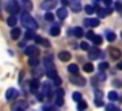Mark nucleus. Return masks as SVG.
I'll list each match as a JSON object with an SVG mask.
<instances>
[{"label":"nucleus","instance_id":"a878e982","mask_svg":"<svg viewBox=\"0 0 122 111\" xmlns=\"http://www.w3.org/2000/svg\"><path fill=\"white\" fill-rule=\"evenodd\" d=\"M28 63H30V66H33V68H36V66L39 65V59H37V57H31V59L28 60Z\"/></svg>","mask_w":122,"mask_h":111},{"label":"nucleus","instance_id":"f3484780","mask_svg":"<svg viewBox=\"0 0 122 111\" xmlns=\"http://www.w3.org/2000/svg\"><path fill=\"white\" fill-rule=\"evenodd\" d=\"M66 15H68V11H66L65 8H59L57 9V17H59L60 20H65Z\"/></svg>","mask_w":122,"mask_h":111},{"label":"nucleus","instance_id":"20e7f679","mask_svg":"<svg viewBox=\"0 0 122 111\" xmlns=\"http://www.w3.org/2000/svg\"><path fill=\"white\" fill-rule=\"evenodd\" d=\"M40 82H39V79H31V82H30V91L31 93H34V94H37L40 91Z\"/></svg>","mask_w":122,"mask_h":111},{"label":"nucleus","instance_id":"393cba45","mask_svg":"<svg viewBox=\"0 0 122 111\" xmlns=\"http://www.w3.org/2000/svg\"><path fill=\"white\" fill-rule=\"evenodd\" d=\"M73 33H74L76 37H82V36H83V29H82L81 26H76L74 29H73Z\"/></svg>","mask_w":122,"mask_h":111},{"label":"nucleus","instance_id":"ea45409f","mask_svg":"<svg viewBox=\"0 0 122 111\" xmlns=\"http://www.w3.org/2000/svg\"><path fill=\"white\" fill-rule=\"evenodd\" d=\"M85 36H86V39H88V40H93V39H94V36H96V34L93 33V31H88V33H86Z\"/></svg>","mask_w":122,"mask_h":111},{"label":"nucleus","instance_id":"c756f323","mask_svg":"<svg viewBox=\"0 0 122 111\" xmlns=\"http://www.w3.org/2000/svg\"><path fill=\"white\" fill-rule=\"evenodd\" d=\"M36 34H34V31H25V39H36Z\"/></svg>","mask_w":122,"mask_h":111},{"label":"nucleus","instance_id":"aec40b11","mask_svg":"<svg viewBox=\"0 0 122 111\" xmlns=\"http://www.w3.org/2000/svg\"><path fill=\"white\" fill-rule=\"evenodd\" d=\"M108 99H110V102L113 103V102H116V100H119V96H117L116 91H110V93H108Z\"/></svg>","mask_w":122,"mask_h":111},{"label":"nucleus","instance_id":"dca6fc26","mask_svg":"<svg viewBox=\"0 0 122 111\" xmlns=\"http://www.w3.org/2000/svg\"><path fill=\"white\" fill-rule=\"evenodd\" d=\"M36 43H37V45L45 46V48H50V42H48L46 39H42L40 36H37V37H36Z\"/></svg>","mask_w":122,"mask_h":111},{"label":"nucleus","instance_id":"79ce46f5","mask_svg":"<svg viewBox=\"0 0 122 111\" xmlns=\"http://www.w3.org/2000/svg\"><path fill=\"white\" fill-rule=\"evenodd\" d=\"M23 6H25V9H31V2H23Z\"/></svg>","mask_w":122,"mask_h":111},{"label":"nucleus","instance_id":"bb28decb","mask_svg":"<svg viewBox=\"0 0 122 111\" xmlns=\"http://www.w3.org/2000/svg\"><path fill=\"white\" fill-rule=\"evenodd\" d=\"M102 42H104V37H102V36H94V39H93V43H94L96 46H99Z\"/></svg>","mask_w":122,"mask_h":111},{"label":"nucleus","instance_id":"37998d69","mask_svg":"<svg viewBox=\"0 0 122 111\" xmlns=\"http://www.w3.org/2000/svg\"><path fill=\"white\" fill-rule=\"evenodd\" d=\"M60 5H62V8H65V6H68L70 3L66 2V0H62V2H60Z\"/></svg>","mask_w":122,"mask_h":111},{"label":"nucleus","instance_id":"c03bdc74","mask_svg":"<svg viewBox=\"0 0 122 111\" xmlns=\"http://www.w3.org/2000/svg\"><path fill=\"white\" fill-rule=\"evenodd\" d=\"M104 5L107 6V8H110V6H111V2H110V0H104Z\"/></svg>","mask_w":122,"mask_h":111},{"label":"nucleus","instance_id":"cd10ccee","mask_svg":"<svg viewBox=\"0 0 122 111\" xmlns=\"http://www.w3.org/2000/svg\"><path fill=\"white\" fill-rule=\"evenodd\" d=\"M63 105V97H54V106H62Z\"/></svg>","mask_w":122,"mask_h":111},{"label":"nucleus","instance_id":"c9c22d12","mask_svg":"<svg viewBox=\"0 0 122 111\" xmlns=\"http://www.w3.org/2000/svg\"><path fill=\"white\" fill-rule=\"evenodd\" d=\"M54 96H56V97H63V96H65V91H63L62 88H57V90H56V94H54Z\"/></svg>","mask_w":122,"mask_h":111},{"label":"nucleus","instance_id":"4468645a","mask_svg":"<svg viewBox=\"0 0 122 111\" xmlns=\"http://www.w3.org/2000/svg\"><path fill=\"white\" fill-rule=\"evenodd\" d=\"M59 59L62 60V62H70V60H71V54H70L68 51H60L59 53Z\"/></svg>","mask_w":122,"mask_h":111},{"label":"nucleus","instance_id":"f257e3e1","mask_svg":"<svg viewBox=\"0 0 122 111\" xmlns=\"http://www.w3.org/2000/svg\"><path fill=\"white\" fill-rule=\"evenodd\" d=\"M45 71H46V76L50 79H53V80H56L57 79V71H56V66H54L53 63V56L51 54H45Z\"/></svg>","mask_w":122,"mask_h":111},{"label":"nucleus","instance_id":"72a5a7b5","mask_svg":"<svg viewBox=\"0 0 122 111\" xmlns=\"http://www.w3.org/2000/svg\"><path fill=\"white\" fill-rule=\"evenodd\" d=\"M42 111H57V108H56L54 105H43Z\"/></svg>","mask_w":122,"mask_h":111},{"label":"nucleus","instance_id":"f704fd0d","mask_svg":"<svg viewBox=\"0 0 122 111\" xmlns=\"http://www.w3.org/2000/svg\"><path fill=\"white\" fill-rule=\"evenodd\" d=\"M114 39H116V34L111 33V31H108V33H107V40H108V42H113Z\"/></svg>","mask_w":122,"mask_h":111},{"label":"nucleus","instance_id":"0eeeda50","mask_svg":"<svg viewBox=\"0 0 122 111\" xmlns=\"http://www.w3.org/2000/svg\"><path fill=\"white\" fill-rule=\"evenodd\" d=\"M83 25H85L86 28H94L99 25V19H91V17H86L85 20H83Z\"/></svg>","mask_w":122,"mask_h":111},{"label":"nucleus","instance_id":"58836bf2","mask_svg":"<svg viewBox=\"0 0 122 111\" xmlns=\"http://www.w3.org/2000/svg\"><path fill=\"white\" fill-rule=\"evenodd\" d=\"M113 8L116 9V11H122V3L121 2H114L113 3Z\"/></svg>","mask_w":122,"mask_h":111},{"label":"nucleus","instance_id":"a19ab883","mask_svg":"<svg viewBox=\"0 0 122 111\" xmlns=\"http://www.w3.org/2000/svg\"><path fill=\"white\" fill-rule=\"evenodd\" d=\"M105 77H107V76H105V72L99 71V76H97V79H99V80H105Z\"/></svg>","mask_w":122,"mask_h":111},{"label":"nucleus","instance_id":"f8f14e48","mask_svg":"<svg viewBox=\"0 0 122 111\" xmlns=\"http://www.w3.org/2000/svg\"><path fill=\"white\" fill-rule=\"evenodd\" d=\"M50 34H51V36H59V34H60V25L59 23H53V25H51Z\"/></svg>","mask_w":122,"mask_h":111},{"label":"nucleus","instance_id":"c85d7f7f","mask_svg":"<svg viewBox=\"0 0 122 111\" xmlns=\"http://www.w3.org/2000/svg\"><path fill=\"white\" fill-rule=\"evenodd\" d=\"M70 5H71V9H73V11H79V9L82 8V5L79 2H71Z\"/></svg>","mask_w":122,"mask_h":111},{"label":"nucleus","instance_id":"a18cd8bd","mask_svg":"<svg viewBox=\"0 0 122 111\" xmlns=\"http://www.w3.org/2000/svg\"><path fill=\"white\" fill-rule=\"evenodd\" d=\"M113 83H114V85H116V87H121V85H122V82H121V80H114V82H113Z\"/></svg>","mask_w":122,"mask_h":111},{"label":"nucleus","instance_id":"e433bc0d","mask_svg":"<svg viewBox=\"0 0 122 111\" xmlns=\"http://www.w3.org/2000/svg\"><path fill=\"white\" fill-rule=\"evenodd\" d=\"M107 68H108V63L107 62H101V63H99V71L104 72V69H107Z\"/></svg>","mask_w":122,"mask_h":111},{"label":"nucleus","instance_id":"f03ea898","mask_svg":"<svg viewBox=\"0 0 122 111\" xmlns=\"http://www.w3.org/2000/svg\"><path fill=\"white\" fill-rule=\"evenodd\" d=\"M20 23L23 25L25 28H26L28 31H34L37 28V22L34 20L33 17H31L30 12H23V14L20 15Z\"/></svg>","mask_w":122,"mask_h":111},{"label":"nucleus","instance_id":"9d476101","mask_svg":"<svg viewBox=\"0 0 122 111\" xmlns=\"http://www.w3.org/2000/svg\"><path fill=\"white\" fill-rule=\"evenodd\" d=\"M17 96H19V91L15 90V88H9V90L6 91V100H12Z\"/></svg>","mask_w":122,"mask_h":111},{"label":"nucleus","instance_id":"7c9ffc66","mask_svg":"<svg viewBox=\"0 0 122 111\" xmlns=\"http://www.w3.org/2000/svg\"><path fill=\"white\" fill-rule=\"evenodd\" d=\"M45 20H48V22H53V20H54V14H53L51 11L45 12Z\"/></svg>","mask_w":122,"mask_h":111},{"label":"nucleus","instance_id":"b1692460","mask_svg":"<svg viewBox=\"0 0 122 111\" xmlns=\"http://www.w3.org/2000/svg\"><path fill=\"white\" fill-rule=\"evenodd\" d=\"M73 100H74V102H77V103H81L82 102V94L77 93V91H74V93H73Z\"/></svg>","mask_w":122,"mask_h":111},{"label":"nucleus","instance_id":"49530a36","mask_svg":"<svg viewBox=\"0 0 122 111\" xmlns=\"http://www.w3.org/2000/svg\"><path fill=\"white\" fill-rule=\"evenodd\" d=\"M117 69H122V60H119V63H117Z\"/></svg>","mask_w":122,"mask_h":111},{"label":"nucleus","instance_id":"1a4fd4ad","mask_svg":"<svg viewBox=\"0 0 122 111\" xmlns=\"http://www.w3.org/2000/svg\"><path fill=\"white\" fill-rule=\"evenodd\" d=\"M56 5H57V3L53 2V0H46V2H42V3H40V8H42V9H48V11H51V9H53Z\"/></svg>","mask_w":122,"mask_h":111},{"label":"nucleus","instance_id":"a211bd4d","mask_svg":"<svg viewBox=\"0 0 122 111\" xmlns=\"http://www.w3.org/2000/svg\"><path fill=\"white\" fill-rule=\"evenodd\" d=\"M121 49L119 48H110V56L113 57V59H121Z\"/></svg>","mask_w":122,"mask_h":111},{"label":"nucleus","instance_id":"ddd939ff","mask_svg":"<svg viewBox=\"0 0 122 111\" xmlns=\"http://www.w3.org/2000/svg\"><path fill=\"white\" fill-rule=\"evenodd\" d=\"M28 108V102L26 100H17L15 102V108H12V110H23V111H26Z\"/></svg>","mask_w":122,"mask_h":111},{"label":"nucleus","instance_id":"39448f33","mask_svg":"<svg viewBox=\"0 0 122 111\" xmlns=\"http://www.w3.org/2000/svg\"><path fill=\"white\" fill-rule=\"evenodd\" d=\"M25 54H26L28 57H36L37 54H39V48H37L36 45H30V46H26V49H25Z\"/></svg>","mask_w":122,"mask_h":111},{"label":"nucleus","instance_id":"09e8293b","mask_svg":"<svg viewBox=\"0 0 122 111\" xmlns=\"http://www.w3.org/2000/svg\"><path fill=\"white\" fill-rule=\"evenodd\" d=\"M121 37H122V33H121Z\"/></svg>","mask_w":122,"mask_h":111},{"label":"nucleus","instance_id":"de8ad7c7","mask_svg":"<svg viewBox=\"0 0 122 111\" xmlns=\"http://www.w3.org/2000/svg\"><path fill=\"white\" fill-rule=\"evenodd\" d=\"M12 111H23V110H12Z\"/></svg>","mask_w":122,"mask_h":111},{"label":"nucleus","instance_id":"5701e85b","mask_svg":"<svg viewBox=\"0 0 122 111\" xmlns=\"http://www.w3.org/2000/svg\"><path fill=\"white\" fill-rule=\"evenodd\" d=\"M105 111H121V110L114 103H108V105H105Z\"/></svg>","mask_w":122,"mask_h":111},{"label":"nucleus","instance_id":"9b49d317","mask_svg":"<svg viewBox=\"0 0 122 111\" xmlns=\"http://www.w3.org/2000/svg\"><path fill=\"white\" fill-rule=\"evenodd\" d=\"M20 36H22V29L20 28H12L11 29V39L12 40H17V39H20Z\"/></svg>","mask_w":122,"mask_h":111},{"label":"nucleus","instance_id":"423d86ee","mask_svg":"<svg viewBox=\"0 0 122 111\" xmlns=\"http://www.w3.org/2000/svg\"><path fill=\"white\" fill-rule=\"evenodd\" d=\"M70 82H71L73 85H79V87H83V85L86 83L85 79L81 77V76H70Z\"/></svg>","mask_w":122,"mask_h":111},{"label":"nucleus","instance_id":"4c0bfd02","mask_svg":"<svg viewBox=\"0 0 122 111\" xmlns=\"http://www.w3.org/2000/svg\"><path fill=\"white\" fill-rule=\"evenodd\" d=\"M81 48L83 49V51H90V49H91V48H90V45H88V42H82L81 43Z\"/></svg>","mask_w":122,"mask_h":111},{"label":"nucleus","instance_id":"4be33fe9","mask_svg":"<svg viewBox=\"0 0 122 111\" xmlns=\"http://www.w3.org/2000/svg\"><path fill=\"white\" fill-rule=\"evenodd\" d=\"M93 69H94V66H93L91 62H86L85 65H83V71L85 72H93Z\"/></svg>","mask_w":122,"mask_h":111},{"label":"nucleus","instance_id":"7ed1b4c3","mask_svg":"<svg viewBox=\"0 0 122 111\" xmlns=\"http://www.w3.org/2000/svg\"><path fill=\"white\" fill-rule=\"evenodd\" d=\"M6 11H8L11 15H15L17 12H20V5H19V2L9 0V2L6 3Z\"/></svg>","mask_w":122,"mask_h":111},{"label":"nucleus","instance_id":"6e6552de","mask_svg":"<svg viewBox=\"0 0 122 111\" xmlns=\"http://www.w3.org/2000/svg\"><path fill=\"white\" fill-rule=\"evenodd\" d=\"M97 57H101V49L96 46V48H91L88 51V59H91V60H94V59H97Z\"/></svg>","mask_w":122,"mask_h":111},{"label":"nucleus","instance_id":"2f4dec72","mask_svg":"<svg viewBox=\"0 0 122 111\" xmlns=\"http://www.w3.org/2000/svg\"><path fill=\"white\" fill-rule=\"evenodd\" d=\"M85 11H86V14H93V12H94L96 11V8H94V6H93V5H86L85 6Z\"/></svg>","mask_w":122,"mask_h":111},{"label":"nucleus","instance_id":"6ab92c4d","mask_svg":"<svg viewBox=\"0 0 122 111\" xmlns=\"http://www.w3.org/2000/svg\"><path fill=\"white\" fill-rule=\"evenodd\" d=\"M6 23H8L11 28H15V25H17V17H15V15H9L8 20H6Z\"/></svg>","mask_w":122,"mask_h":111},{"label":"nucleus","instance_id":"412c9836","mask_svg":"<svg viewBox=\"0 0 122 111\" xmlns=\"http://www.w3.org/2000/svg\"><path fill=\"white\" fill-rule=\"evenodd\" d=\"M68 71L71 72V76H77V72H79V66L77 65H74V63H73V65H68Z\"/></svg>","mask_w":122,"mask_h":111},{"label":"nucleus","instance_id":"473e14b6","mask_svg":"<svg viewBox=\"0 0 122 111\" xmlns=\"http://www.w3.org/2000/svg\"><path fill=\"white\" fill-rule=\"evenodd\" d=\"M86 106H88V105H86V102H83V100H82L81 103H77V111H85Z\"/></svg>","mask_w":122,"mask_h":111},{"label":"nucleus","instance_id":"2eb2a0df","mask_svg":"<svg viewBox=\"0 0 122 111\" xmlns=\"http://www.w3.org/2000/svg\"><path fill=\"white\" fill-rule=\"evenodd\" d=\"M33 74H34V79H39L43 74H46V71H45L43 68H37V66H36V68L33 69Z\"/></svg>","mask_w":122,"mask_h":111}]
</instances>
